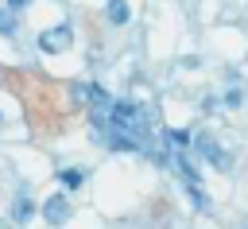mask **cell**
Returning a JSON list of instances; mask_svg holds the SVG:
<instances>
[{"instance_id": "6da1fadb", "label": "cell", "mask_w": 248, "mask_h": 229, "mask_svg": "<svg viewBox=\"0 0 248 229\" xmlns=\"http://www.w3.org/2000/svg\"><path fill=\"white\" fill-rule=\"evenodd\" d=\"M70 39H74V31L62 23V27H54V31H43V35H39V47H43V50H62V47H70Z\"/></svg>"}, {"instance_id": "7a4b0ae2", "label": "cell", "mask_w": 248, "mask_h": 229, "mask_svg": "<svg viewBox=\"0 0 248 229\" xmlns=\"http://www.w3.org/2000/svg\"><path fill=\"white\" fill-rule=\"evenodd\" d=\"M43 217H46L50 225H62V221L70 217V202H66L62 194H50V198H46V206H43Z\"/></svg>"}, {"instance_id": "3957f363", "label": "cell", "mask_w": 248, "mask_h": 229, "mask_svg": "<svg viewBox=\"0 0 248 229\" xmlns=\"http://www.w3.org/2000/svg\"><path fill=\"white\" fill-rule=\"evenodd\" d=\"M198 147H202V155H209V159H213L217 167H229V159L221 155V147H217V144H213L209 136H202V140H198Z\"/></svg>"}, {"instance_id": "277c9868", "label": "cell", "mask_w": 248, "mask_h": 229, "mask_svg": "<svg viewBox=\"0 0 248 229\" xmlns=\"http://www.w3.org/2000/svg\"><path fill=\"white\" fill-rule=\"evenodd\" d=\"M31 213H35V206H31V198H27V194H19V198L12 202V217H16L19 225H23V221H27Z\"/></svg>"}, {"instance_id": "5b68a950", "label": "cell", "mask_w": 248, "mask_h": 229, "mask_svg": "<svg viewBox=\"0 0 248 229\" xmlns=\"http://www.w3.org/2000/svg\"><path fill=\"white\" fill-rule=\"evenodd\" d=\"M108 19L112 23H128V4L124 0H108Z\"/></svg>"}, {"instance_id": "8992f818", "label": "cell", "mask_w": 248, "mask_h": 229, "mask_svg": "<svg viewBox=\"0 0 248 229\" xmlns=\"http://www.w3.org/2000/svg\"><path fill=\"white\" fill-rule=\"evenodd\" d=\"M108 144H112V147H120V151H136V140H132V136H124V132H112V136H108Z\"/></svg>"}, {"instance_id": "52a82bcc", "label": "cell", "mask_w": 248, "mask_h": 229, "mask_svg": "<svg viewBox=\"0 0 248 229\" xmlns=\"http://www.w3.org/2000/svg\"><path fill=\"white\" fill-rule=\"evenodd\" d=\"M58 179H62V186H66V190H78V186L85 182V175H81V171H62Z\"/></svg>"}, {"instance_id": "ba28073f", "label": "cell", "mask_w": 248, "mask_h": 229, "mask_svg": "<svg viewBox=\"0 0 248 229\" xmlns=\"http://www.w3.org/2000/svg\"><path fill=\"white\" fill-rule=\"evenodd\" d=\"M240 101H244V93H240V89H229V93H225V105H229V109H236Z\"/></svg>"}, {"instance_id": "9c48e42d", "label": "cell", "mask_w": 248, "mask_h": 229, "mask_svg": "<svg viewBox=\"0 0 248 229\" xmlns=\"http://www.w3.org/2000/svg\"><path fill=\"white\" fill-rule=\"evenodd\" d=\"M0 35H12V12H0Z\"/></svg>"}, {"instance_id": "30bf717a", "label": "cell", "mask_w": 248, "mask_h": 229, "mask_svg": "<svg viewBox=\"0 0 248 229\" xmlns=\"http://www.w3.org/2000/svg\"><path fill=\"white\" fill-rule=\"evenodd\" d=\"M8 8L16 12V8H27V0H8Z\"/></svg>"}]
</instances>
